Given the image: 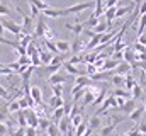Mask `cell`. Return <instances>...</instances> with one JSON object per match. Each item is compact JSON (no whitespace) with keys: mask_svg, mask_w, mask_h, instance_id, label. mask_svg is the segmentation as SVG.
<instances>
[{"mask_svg":"<svg viewBox=\"0 0 146 136\" xmlns=\"http://www.w3.org/2000/svg\"><path fill=\"white\" fill-rule=\"evenodd\" d=\"M88 9H95V2L94 0L82 2V3H73L70 7H66L65 9V15H76V14H82L83 10H88Z\"/></svg>","mask_w":146,"mask_h":136,"instance_id":"6da1fadb","label":"cell"},{"mask_svg":"<svg viewBox=\"0 0 146 136\" xmlns=\"http://www.w3.org/2000/svg\"><path fill=\"white\" fill-rule=\"evenodd\" d=\"M0 22H2V26H3L5 31H10L14 36H17V39H19V36H21V24L14 22L12 19H2Z\"/></svg>","mask_w":146,"mask_h":136,"instance_id":"7a4b0ae2","label":"cell"},{"mask_svg":"<svg viewBox=\"0 0 146 136\" xmlns=\"http://www.w3.org/2000/svg\"><path fill=\"white\" fill-rule=\"evenodd\" d=\"M85 49H87V43H85L83 39H80V37H75L73 43L70 44V51H73L75 55H80V53H83Z\"/></svg>","mask_w":146,"mask_h":136,"instance_id":"3957f363","label":"cell"},{"mask_svg":"<svg viewBox=\"0 0 146 136\" xmlns=\"http://www.w3.org/2000/svg\"><path fill=\"white\" fill-rule=\"evenodd\" d=\"M42 17H49V19H60V17H65V9H54V7H49L46 9L44 12H41Z\"/></svg>","mask_w":146,"mask_h":136,"instance_id":"277c9868","label":"cell"},{"mask_svg":"<svg viewBox=\"0 0 146 136\" xmlns=\"http://www.w3.org/2000/svg\"><path fill=\"white\" fill-rule=\"evenodd\" d=\"M44 29H46V24H44V17H37V22H36V27H34V33H33V37H41L44 36Z\"/></svg>","mask_w":146,"mask_h":136,"instance_id":"5b68a950","label":"cell"},{"mask_svg":"<svg viewBox=\"0 0 146 136\" xmlns=\"http://www.w3.org/2000/svg\"><path fill=\"white\" fill-rule=\"evenodd\" d=\"M143 114H145V107L143 105H138L129 116H127V119H131L133 123H136V124H139L141 123V117H143Z\"/></svg>","mask_w":146,"mask_h":136,"instance_id":"8992f818","label":"cell"},{"mask_svg":"<svg viewBox=\"0 0 146 136\" xmlns=\"http://www.w3.org/2000/svg\"><path fill=\"white\" fill-rule=\"evenodd\" d=\"M95 97H97L95 92H92L90 89H85V94H83V97H82V107H80V109H85L88 104H92V102L95 101Z\"/></svg>","mask_w":146,"mask_h":136,"instance_id":"52a82bcc","label":"cell"},{"mask_svg":"<svg viewBox=\"0 0 146 136\" xmlns=\"http://www.w3.org/2000/svg\"><path fill=\"white\" fill-rule=\"evenodd\" d=\"M122 58H124V61H126L127 65H134V63H136V53L133 51L131 46H127V48L122 51Z\"/></svg>","mask_w":146,"mask_h":136,"instance_id":"ba28073f","label":"cell"},{"mask_svg":"<svg viewBox=\"0 0 146 136\" xmlns=\"http://www.w3.org/2000/svg\"><path fill=\"white\" fill-rule=\"evenodd\" d=\"M90 83H92L90 77H87V75H78V77L75 78V85H73V87H76V89H87Z\"/></svg>","mask_w":146,"mask_h":136,"instance_id":"9c48e42d","label":"cell"},{"mask_svg":"<svg viewBox=\"0 0 146 136\" xmlns=\"http://www.w3.org/2000/svg\"><path fill=\"white\" fill-rule=\"evenodd\" d=\"M29 95H31V99L34 101V104H36V105L42 104V90H41L37 85L31 87V92H29Z\"/></svg>","mask_w":146,"mask_h":136,"instance_id":"30bf717a","label":"cell"},{"mask_svg":"<svg viewBox=\"0 0 146 136\" xmlns=\"http://www.w3.org/2000/svg\"><path fill=\"white\" fill-rule=\"evenodd\" d=\"M68 78L65 77V75H61V73H53V75H49V78H48V83L49 85H61V83H65Z\"/></svg>","mask_w":146,"mask_h":136,"instance_id":"8fae6325","label":"cell"},{"mask_svg":"<svg viewBox=\"0 0 146 136\" xmlns=\"http://www.w3.org/2000/svg\"><path fill=\"white\" fill-rule=\"evenodd\" d=\"M136 107H138V105H136V101H133V99H127V101H126L122 105H121V107H119V111L129 116V114H131V112H133Z\"/></svg>","mask_w":146,"mask_h":136,"instance_id":"7c38bea8","label":"cell"},{"mask_svg":"<svg viewBox=\"0 0 146 136\" xmlns=\"http://www.w3.org/2000/svg\"><path fill=\"white\" fill-rule=\"evenodd\" d=\"M129 71H131V65H127L126 61H121V63L115 67V70H114V75H122V77H126Z\"/></svg>","mask_w":146,"mask_h":136,"instance_id":"4fadbf2b","label":"cell"},{"mask_svg":"<svg viewBox=\"0 0 146 136\" xmlns=\"http://www.w3.org/2000/svg\"><path fill=\"white\" fill-rule=\"evenodd\" d=\"M54 44H56V49H58L60 55H66V53L70 51V43H68V41L58 39V41H54Z\"/></svg>","mask_w":146,"mask_h":136,"instance_id":"5bb4252c","label":"cell"},{"mask_svg":"<svg viewBox=\"0 0 146 136\" xmlns=\"http://www.w3.org/2000/svg\"><path fill=\"white\" fill-rule=\"evenodd\" d=\"M39 49V48H37ZM51 58H53V55L49 53V51H46V49H39V60H41V65H49L51 63Z\"/></svg>","mask_w":146,"mask_h":136,"instance_id":"9a60e30c","label":"cell"},{"mask_svg":"<svg viewBox=\"0 0 146 136\" xmlns=\"http://www.w3.org/2000/svg\"><path fill=\"white\" fill-rule=\"evenodd\" d=\"M65 105V101H63V97H51L49 99V109L51 111H54V109H60V107H63Z\"/></svg>","mask_w":146,"mask_h":136,"instance_id":"2e32d148","label":"cell"},{"mask_svg":"<svg viewBox=\"0 0 146 136\" xmlns=\"http://www.w3.org/2000/svg\"><path fill=\"white\" fill-rule=\"evenodd\" d=\"M131 10H133V5H131V3H129V5H124V7H119L117 12H115V19H124Z\"/></svg>","mask_w":146,"mask_h":136,"instance_id":"e0dca14e","label":"cell"},{"mask_svg":"<svg viewBox=\"0 0 146 136\" xmlns=\"http://www.w3.org/2000/svg\"><path fill=\"white\" fill-rule=\"evenodd\" d=\"M136 85H138V83H136V80L133 78V75H131V73H127V75H126V82H124V90L131 92Z\"/></svg>","mask_w":146,"mask_h":136,"instance_id":"ac0fdd59","label":"cell"},{"mask_svg":"<svg viewBox=\"0 0 146 136\" xmlns=\"http://www.w3.org/2000/svg\"><path fill=\"white\" fill-rule=\"evenodd\" d=\"M100 126H102V119H100V116H92L90 121H88V128L94 131V129H99Z\"/></svg>","mask_w":146,"mask_h":136,"instance_id":"d6986e66","label":"cell"},{"mask_svg":"<svg viewBox=\"0 0 146 136\" xmlns=\"http://www.w3.org/2000/svg\"><path fill=\"white\" fill-rule=\"evenodd\" d=\"M27 2L33 3V5H36L37 9H39V12H44L46 9L51 7V3H48V2H44V0H27Z\"/></svg>","mask_w":146,"mask_h":136,"instance_id":"ffe728a7","label":"cell"},{"mask_svg":"<svg viewBox=\"0 0 146 136\" xmlns=\"http://www.w3.org/2000/svg\"><path fill=\"white\" fill-rule=\"evenodd\" d=\"M110 82H112L117 89H122V85H124V82H126V77H122V75H112V77H110Z\"/></svg>","mask_w":146,"mask_h":136,"instance_id":"44dd1931","label":"cell"},{"mask_svg":"<svg viewBox=\"0 0 146 136\" xmlns=\"http://www.w3.org/2000/svg\"><path fill=\"white\" fill-rule=\"evenodd\" d=\"M63 67H65V70H66L70 75H75V77H78V75H85L83 71H78V68L75 67V65H70L68 61H65V63H63Z\"/></svg>","mask_w":146,"mask_h":136,"instance_id":"7402d4cb","label":"cell"},{"mask_svg":"<svg viewBox=\"0 0 146 136\" xmlns=\"http://www.w3.org/2000/svg\"><path fill=\"white\" fill-rule=\"evenodd\" d=\"M49 126H51V119H48V117H39V121H37V129L46 131Z\"/></svg>","mask_w":146,"mask_h":136,"instance_id":"603a6c76","label":"cell"},{"mask_svg":"<svg viewBox=\"0 0 146 136\" xmlns=\"http://www.w3.org/2000/svg\"><path fill=\"white\" fill-rule=\"evenodd\" d=\"M104 14V2L102 0H95V9H94V17H100Z\"/></svg>","mask_w":146,"mask_h":136,"instance_id":"cb8c5ba5","label":"cell"},{"mask_svg":"<svg viewBox=\"0 0 146 136\" xmlns=\"http://www.w3.org/2000/svg\"><path fill=\"white\" fill-rule=\"evenodd\" d=\"M65 27H66L68 31H72L73 34L83 33V24H65Z\"/></svg>","mask_w":146,"mask_h":136,"instance_id":"d4e9b609","label":"cell"},{"mask_svg":"<svg viewBox=\"0 0 146 136\" xmlns=\"http://www.w3.org/2000/svg\"><path fill=\"white\" fill-rule=\"evenodd\" d=\"M112 95H114V97H121V99H129V97H131V92H127V90H124V89H115V90L112 92Z\"/></svg>","mask_w":146,"mask_h":136,"instance_id":"484cf974","label":"cell"},{"mask_svg":"<svg viewBox=\"0 0 146 136\" xmlns=\"http://www.w3.org/2000/svg\"><path fill=\"white\" fill-rule=\"evenodd\" d=\"M0 15H3V17L10 15V7L7 5V0H0Z\"/></svg>","mask_w":146,"mask_h":136,"instance_id":"4316f807","label":"cell"},{"mask_svg":"<svg viewBox=\"0 0 146 136\" xmlns=\"http://www.w3.org/2000/svg\"><path fill=\"white\" fill-rule=\"evenodd\" d=\"M115 123H112L110 121V124H107L106 128H102V131H100V136H110L112 133H114V129H115Z\"/></svg>","mask_w":146,"mask_h":136,"instance_id":"83f0119b","label":"cell"},{"mask_svg":"<svg viewBox=\"0 0 146 136\" xmlns=\"http://www.w3.org/2000/svg\"><path fill=\"white\" fill-rule=\"evenodd\" d=\"M131 97H133V101L141 99V97H143V87H141V85H136V87L131 90Z\"/></svg>","mask_w":146,"mask_h":136,"instance_id":"f1b7e54d","label":"cell"},{"mask_svg":"<svg viewBox=\"0 0 146 136\" xmlns=\"http://www.w3.org/2000/svg\"><path fill=\"white\" fill-rule=\"evenodd\" d=\"M106 29H109V27H107V22H99L92 31H94V34H100V36H102V34L106 33Z\"/></svg>","mask_w":146,"mask_h":136,"instance_id":"f546056e","label":"cell"},{"mask_svg":"<svg viewBox=\"0 0 146 136\" xmlns=\"http://www.w3.org/2000/svg\"><path fill=\"white\" fill-rule=\"evenodd\" d=\"M104 101H106V89H102V90H100V94L95 97V101L92 102V105H95V107H100V104H102Z\"/></svg>","mask_w":146,"mask_h":136,"instance_id":"4dcf8cb0","label":"cell"},{"mask_svg":"<svg viewBox=\"0 0 146 136\" xmlns=\"http://www.w3.org/2000/svg\"><path fill=\"white\" fill-rule=\"evenodd\" d=\"M17 123H19V128H27V121H26L24 111H19L17 112Z\"/></svg>","mask_w":146,"mask_h":136,"instance_id":"1f68e13d","label":"cell"},{"mask_svg":"<svg viewBox=\"0 0 146 136\" xmlns=\"http://www.w3.org/2000/svg\"><path fill=\"white\" fill-rule=\"evenodd\" d=\"M87 128H88V123H87V121H83L80 126H76V128H75V136H82L85 131H87Z\"/></svg>","mask_w":146,"mask_h":136,"instance_id":"d6a6232c","label":"cell"},{"mask_svg":"<svg viewBox=\"0 0 146 136\" xmlns=\"http://www.w3.org/2000/svg\"><path fill=\"white\" fill-rule=\"evenodd\" d=\"M82 123H83V116H82V112H80V114H76L72 121H70V126H72V128H76V126H80Z\"/></svg>","mask_w":146,"mask_h":136,"instance_id":"836d02e7","label":"cell"},{"mask_svg":"<svg viewBox=\"0 0 146 136\" xmlns=\"http://www.w3.org/2000/svg\"><path fill=\"white\" fill-rule=\"evenodd\" d=\"M99 22H100V19H97V17H94V15H92V17H88V19L85 21L83 27H85V26H88V27H92V29H94V27H95V26H97Z\"/></svg>","mask_w":146,"mask_h":136,"instance_id":"e575fe53","label":"cell"},{"mask_svg":"<svg viewBox=\"0 0 146 136\" xmlns=\"http://www.w3.org/2000/svg\"><path fill=\"white\" fill-rule=\"evenodd\" d=\"M51 90H53V95L54 97H63V85H51Z\"/></svg>","mask_w":146,"mask_h":136,"instance_id":"d590c367","label":"cell"},{"mask_svg":"<svg viewBox=\"0 0 146 136\" xmlns=\"http://www.w3.org/2000/svg\"><path fill=\"white\" fill-rule=\"evenodd\" d=\"M145 27H146V14L139 17V26H138V36L145 34Z\"/></svg>","mask_w":146,"mask_h":136,"instance_id":"8d00e7d4","label":"cell"},{"mask_svg":"<svg viewBox=\"0 0 146 136\" xmlns=\"http://www.w3.org/2000/svg\"><path fill=\"white\" fill-rule=\"evenodd\" d=\"M17 63H19V67H31V58L29 56H19Z\"/></svg>","mask_w":146,"mask_h":136,"instance_id":"74e56055","label":"cell"},{"mask_svg":"<svg viewBox=\"0 0 146 136\" xmlns=\"http://www.w3.org/2000/svg\"><path fill=\"white\" fill-rule=\"evenodd\" d=\"M46 131H48V135H49V136H60L58 126H56V124H53V123H51V126H49V128H48Z\"/></svg>","mask_w":146,"mask_h":136,"instance_id":"f35d334b","label":"cell"},{"mask_svg":"<svg viewBox=\"0 0 146 136\" xmlns=\"http://www.w3.org/2000/svg\"><path fill=\"white\" fill-rule=\"evenodd\" d=\"M0 99H5L7 102L10 99V95H9V92H7V89H5L3 85H0Z\"/></svg>","mask_w":146,"mask_h":136,"instance_id":"ab89813d","label":"cell"},{"mask_svg":"<svg viewBox=\"0 0 146 136\" xmlns=\"http://www.w3.org/2000/svg\"><path fill=\"white\" fill-rule=\"evenodd\" d=\"M82 58H83L82 55H73V58H70V60H68V63H70V65H76V63H82Z\"/></svg>","mask_w":146,"mask_h":136,"instance_id":"60d3db41","label":"cell"},{"mask_svg":"<svg viewBox=\"0 0 146 136\" xmlns=\"http://www.w3.org/2000/svg\"><path fill=\"white\" fill-rule=\"evenodd\" d=\"M29 7H31V17H33V19H36V17H39V14H41V12H39V9H37L36 5L29 3Z\"/></svg>","mask_w":146,"mask_h":136,"instance_id":"b9f144b4","label":"cell"},{"mask_svg":"<svg viewBox=\"0 0 146 136\" xmlns=\"http://www.w3.org/2000/svg\"><path fill=\"white\" fill-rule=\"evenodd\" d=\"M138 131L141 133V136H146V121H141L138 124Z\"/></svg>","mask_w":146,"mask_h":136,"instance_id":"7bdbcfd3","label":"cell"},{"mask_svg":"<svg viewBox=\"0 0 146 136\" xmlns=\"http://www.w3.org/2000/svg\"><path fill=\"white\" fill-rule=\"evenodd\" d=\"M72 107H73V102H66V104L63 105V111H65V116H68V114L72 112Z\"/></svg>","mask_w":146,"mask_h":136,"instance_id":"ee69618b","label":"cell"},{"mask_svg":"<svg viewBox=\"0 0 146 136\" xmlns=\"http://www.w3.org/2000/svg\"><path fill=\"white\" fill-rule=\"evenodd\" d=\"M136 43H138V44H141V46H145V48H146V33H145V34H141V36H138Z\"/></svg>","mask_w":146,"mask_h":136,"instance_id":"f6af8a7d","label":"cell"},{"mask_svg":"<svg viewBox=\"0 0 146 136\" xmlns=\"http://www.w3.org/2000/svg\"><path fill=\"white\" fill-rule=\"evenodd\" d=\"M127 136H141V133L138 131V124H136L133 129H129V131H127Z\"/></svg>","mask_w":146,"mask_h":136,"instance_id":"bcb514c9","label":"cell"},{"mask_svg":"<svg viewBox=\"0 0 146 136\" xmlns=\"http://www.w3.org/2000/svg\"><path fill=\"white\" fill-rule=\"evenodd\" d=\"M7 133H9V126L5 123H0V136L7 135Z\"/></svg>","mask_w":146,"mask_h":136,"instance_id":"7dc6e473","label":"cell"},{"mask_svg":"<svg viewBox=\"0 0 146 136\" xmlns=\"http://www.w3.org/2000/svg\"><path fill=\"white\" fill-rule=\"evenodd\" d=\"M60 68H61V67H56V65H48V67H46V70L53 75V73H58V70H60Z\"/></svg>","mask_w":146,"mask_h":136,"instance_id":"c3c4849f","label":"cell"},{"mask_svg":"<svg viewBox=\"0 0 146 136\" xmlns=\"http://www.w3.org/2000/svg\"><path fill=\"white\" fill-rule=\"evenodd\" d=\"M26 136H37V129H34V128H26Z\"/></svg>","mask_w":146,"mask_h":136,"instance_id":"681fc988","label":"cell"},{"mask_svg":"<svg viewBox=\"0 0 146 136\" xmlns=\"http://www.w3.org/2000/svg\"><path fill=\"white\" fill-rule=\"evenodd\" d=\"M146 14V0H143L139 3V15H145Z\"/></svg>","mask_w":146,"mask_h":136,"instance_id":"f907efd6","label":"cell"},{"mask_svg":"<svg viewBox=\"0 0 146 136\" xmlns=\"http://www.w3.org/2000/svg\"><path fill=\"white\" fill-rule=\"evenodd\" d=\"M3 33H5V29H3V26H2V22H0V36H3Z\"/></svg>","mask_w":146,"mask_h":136,"instance_id":"816d5d0a","label":"cell"},{"mask_svg":"<svg viewBox=\"0 0 146 136\" xmlns=\"http://www.w3.org/2000/svg\"><path fill=\"white\" fill-rule=\"evenodd\" d=\"M119 136H127V133H122V135H119Z\"/></svg>","mask_w":146,"mask_h":136,"instance_id":"f5cc1de1","label":"cell"},{"mask_svg":"<svg viewBox=\"0 0 146 136\" xmlns=\"http://www.w3.org/2000/svg\"><path fill=\"white\" fill-rule=\"evenodd\" d=\"M143 107H145V112H146V101H145V105H143Z\"/></svg>","mask_w":146,"mask_h":136,"instance_id":"db71d44e","label":"cell"},{"mask_svg":"<svg viewBox=\"0 0 146 136\" xmlns=\"http://www.w3.org/2000/svg\"><path fill=\"white\" fill-rule=\"evenodd\" d=\"M2 67H3V63H0V68H2Z\"/></svg>","mask_w":146,"mask_h":136,"instance_id":"11a10c76","label":"cell"},{"mask_svg":"<svg viewBox=\"0 0 146 136\" xmlns=\"http://www.w3.org/2000/svg\"><path fill=\"white\" fill-rule=\"evenodd\" d=\"M60 136H63V135H60Z\"/></svg>","mask_w":146,"mask_h":136,"instance_id":"9f6ffc18","label":"cell"}]
</instances>
